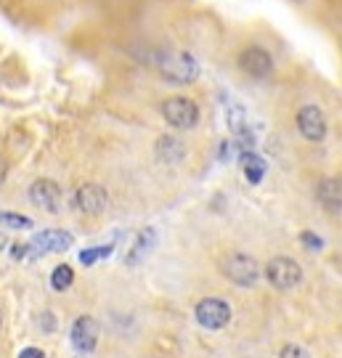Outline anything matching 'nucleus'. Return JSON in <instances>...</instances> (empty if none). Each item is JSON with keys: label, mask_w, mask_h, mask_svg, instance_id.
<instances>
[{"label": "nucleus", "mask_w": 342, "mask_h": 358, "mask_svg": "<svg viewBox=\"0 0 342 358\" xmlns=\"http://www.w3.org/2000/svg\"><path fill=\"white\" fill-rule=\"evenodd\" d=\"M159 72L170 80V83H194L197 75H199V64L197 59L186 51H165L159 56Z\"/></svg>", "instance_id": "nucleus-1"}, {"label": "nucleus", "mask_w": 342, "mask_h": 358, "mask_svg": "<svg viewBox=\"0 0 342 358\" xmlns=\"http://www.w3.org/2000/svg\"><path fill=\"white\" fill-rule=\"evenodd\" d=\"M162 115L173 128L189 130L199 122V106L186 96H173L162 103Z\"/></svg>", "instance_id": "nucleus-2"}, {"label": "nucleus", "mask_w": 342, "mask_h": 358, "mask_svg": "<svg viewBox=\"0 0 342 358\" xmlns=\"http://www.w3.org/2000/svg\"><path fill=\"white\" fill-rule=\"evenodd\" d=\"M223 273L234 284L239 287H252L260 279V266L252 255H244V252H234L223 260Z\"/></svg>", "instance_id": "nucleus-3"}, {"label": "nucleus", "mask_w": 342, "mask_h": 358, "mask_svg": "<svg viewBox=\"0 0 342 358\" xmlns=\"http://www.w3.org/2000/svg\"><path fill=\"white\" fill-rule=\"evenodd\" d=\"M266 279L276 289H292V287H297L303 282V268L292 257H273V260H268L266 266Z\"/></svg>", "instance_id": "nucleus-4"}, {"label": "nucleus", "mask_w": 342, "mask_h": 358, "mask_svg": "<svg viewBox=\"0 0 342 358\" xmlns=\"http://www.w3.org/2000/svg\"><path fill=\"white\" fill-rule=\"evenodd\" d=\"M72 202H75V207L80 213H85V215H99V213H104V210L109 207V194H106V189L99 186V183H85V186H80L75 192Z\"/></svg>", "instance_id": "nucleus-5"}, {"label": "nucleus", "mask_w": 342, "mask_h": 358, "mask_svg": "<svg viewBox=\"0 0 342 358\" xmlns=\"http://www.w3.org/2000/svg\"><path fill=\"white\" fill-rule=\"evenodd\" d=\"M194 313H197V321L202 324L204 329H223L231 321V308L223 300H218V297H204Z\"/></svg>", "instance_id": "nucleus-6"}, {"label": "nucleus", "mask_w": 342, "mask_h": 358, "mask_svg": "<svg viewBox=\"0 0 342 358\" xmlns=\"http://www.w3.org/2000/svg\"><path fill=\"white\" fill-rule=\"evenodd\" d=\"M29 199L32 205L45 210V213H59L62 210V189L51 178H40L29 186Z\"/></svg>", "instance_id": "nucleus-7"}, {"label": "nucleus", "mask_w": 342, "mask_h": 358, "mask_svg": "<svg viewBox=\"0 0 342 358\" xmlns=\"http://www.w3.org/2000/svg\"><path fill=\"white\" fill-rule=\"evenodd\" d=\"M32 255H45V252H66L72 247V234L66 231H40L38 236H32V242L27 244Z\"/></svg>", "instance_id": "nucleus-8"}, {"label": "nucleus", "mask_w": 342, "mask_h": 358, "mask_svg": "<svg viewBox=\"0 0 342 358\" xmlns=\"http://www.w3.org/2000/svg\"><path fill=\"white\" fill-rule=\"evenodd\" d=\"M297 128L303 133L308 141H321L327 136V117L318 106H303L297 112Z\"/></svg>", "instance_id": "nucleus-9"}, {"label": "nucleus", "mask_w": 342, "mask_h": 358, "mask_svg": "<svg viewBox=\"0 0 342 358\" xmlns=\"http://www.w3.org/2000/svg\"><path fill=\"white\" fill-rule=\"evenodd\" d=\"M239 66H241V72L250 77H268L271 72H273V59H271V53L268 51L252 45V48L241 51Z\"/></svg>", "instance_id": "nucleus-10"}, {"label": "nucleus", "mask_w": 342, "mask_h": 358, "mask_svg": "<svg viewBox=\"0 0 342 358\" xmlns=\"http://www.w3.org/2000/svg\"><path fill=\"white\" fill-rule=\"evenodd\" d=\"M96 343H99V324H96V319L80 316L72 324V345L85 356V353H90L96 348Z\"/></svg>", "instance_id": "nucleus-11"}, {"label": "nucleus", "mask_w": 342, "mask_h": 358, "mask_svg": "<svg viewBox=\"0 0 342 358\" xmlns=\"http://www.w3.org/2000/svg\"><path fill=\"white\" fill-rule=\"evenodd\" d=\"M318 202L327 207L329 213L340 215V180L337 178L321 180V186H318Z\"/></svg>", "instance_id": "nucleus-12"}, {"label": "nucleus", "mask_w": 342, "mask_h": 358, "mask_svg": "<svg viewBox=\"0 0 342 358\" xmlns=\"http://www.w3.org/2000/svg\"><path fill=\"white\" fill-rule=\"evenodd\" d=\"M241 165H244V176H247L250 183H260L263 176H266V170H268L266 159H263V157H257L255 152L241 154Z\"/></svg>", "instance_id": "nucleus-13"}, {"label": "nucleus", "mask_w": 342, "mask_h": 358, "mask_svg": "<svg viewBox=\"0 0 342 358\" xmlns=\"http://www.w3.org/2000/svg\"><path fill=\"white\" fill-rule=\"evenodd\" d=\"M183 143L178 141V138H173V136H165V138H159V143H157V154H159V159L162 162H167V165H173V162H180L183 159Z\"/></svg>", "instance_id": "nucleus-14"}, {"label": "nucleus", "mask_w": 342, "mask_h": 358, "mask_svg": "<svg viewBox=\"0 0 342 358\" xmlns=\"http://www.w3.org/2000/svg\"><path fill=\"white\" fill-rule=\"evenodd\" d=\"M75 282V271L69 268V266H56L51 273V287L56 292H64V289H69Z\"/></svg>", "instance_id": "nucleus-15"}, {"label": "nucleus", "mask_w": 342, "mask_h": 358, "mask_svg": "<svg viewBox=\"0 0 342 358\" xmlns=\"http://www.w3.org/2000/svg\"><path fill=\"white\" fill-rule=\"evenodd\" d=\"M152 244H154V231L152 229L141 231V234H138V242H136V247H133V252H130V257H127V263H138L141 255H146Z\"/></svg>", "instance_id": "nucleus-16"}, {"label": "nucleus", "mask_w": 342, "mask_h": 358, "mask_svg": "<svg viewBox=\"0 0 342 358\" xmlns=\"http://www.w3.org/2000/svg\"><path fill=\"white\" fill-rule=\"evenodd\" d=\"M109 255H112V244H106V247H90V250L80 252V263L83 266H93L99 257H109Z\"/></svg>", "instance_id": "nucleus-17"}, {"label": "nucleus", "mask_w": 342, "mask_h": 358, "mask_svg": "<svg viewBox=\"0 0 342 358\" xmlns=\"http://www.w3.org/2000/svg\"><path fill=\"white\" fill-rule=\"evenodd\" d=\"M0 223L8 229H32V220L24 215H16V213H0Z\"/></svg>", "instance_id": "nucleus-18"}, {"label": "nucleus", "mask_w": 342, "mask_h": 358, "mask_svg": "<svg viewBox=\"0 0 342 358\" xmlns=\"http://www.w3.org/2000/svg\"><path fill=\"white\" fill-rule=\"evenodd\" d=\"M300 242H303L308 250H321V247H324V242L318 239L316 234H311V231H305L303 236H300Z\"/></svg>", "instance_id": "nucleus-19"}, {"label": "nucleus", "mask_w": 342, "mask_h": 358, "mask_svg": "<svg viewBox=\"0 0 342 358\" xmlns=\"http://www.w3.org/2000/svg\"><path fill=\"white\" fill-rule=\"evenodd\" d=\"M281 358H308V356H305L303 348H297V345H284V348H281Z\"/></svg>", "instance_id": "nucleus-20"}, {"label": "nucleus", "mask_w": 342, "mask_h": 358, "mask_svg": "<svg viewBox=\"0 0 342 358\" xmlns=\"http://www.w3.org/2000/svg\"><path fill=\"white\" fill-rule=\"evenodd\" d=\"M19 358H45V353H43L40 348H24V350L19 353Z\"/></svg>", "instance_id": "nucleus-21"}, {"label": "nucleus", "mask_w": 342, "mask_h": 358, "mask_svg": "<svg viewBox=\"0 0 342 358\" xmlns=\"http://www.w3.org/2000/svg\"><path fill=\"white\" fill-rule=\"evenodd\" d=\"M27 252H29V247H27V244H13V252H11L13 260H22Z\"/></svg>", "instance_id": "nucleus-22"}, {"label": "nucleus", "mask_w": 342, "mask_h": 358, "mask_svg": "<svg viewBox=\"0 0 342 358\" xmlns=\"http://www.w3.org/2000/svg\"><path fill=\"white\" fill-rule=\"evenodd\" d=\"M6 173H8V165H6V159L0 157V183L6 180Z\"/></svg>", "instance_id": "nucleus-23"}, {"label": "nucleus", "mask_w": 342, "mask_h": 358, "mask_svg": "<svg viewBox=\"0 0 342 358\" xmlns=\"http://www.w3.org/2000/svg\"><path fill=\"white\" fill-rule=\"evenodd\" d=\"M6 247V234H0V250Z\"/></svg>", "instance_id": "nucleus-24"}, {"label": "nucleus", "mask_w": 342, "mask_h": 358, "mask_svg": "<svg viewBox=\"0 0 342 358\" xmlns=\"http://www.w3.org/2000/svg\"><path fill=\"white\" fill-rule=\"evenodd\" d=\"M0 324H3V319H0Z\"/></svg>", "instance_id": "nucleus-25"}, {"label": "nucleus", "mask_w": 342, "mask_h": 358, "mask_svg": "<svg viewBox=\"0 0 342 358\" xmlns=\"http://www.w3.org/2000/svg\"><path fill=\"white\" fill-rule=\"evenodd\" d=\"M80 358H85V356H80Z\"/></svg>", "instance_id": "nucleus-26"}]
</instances>
